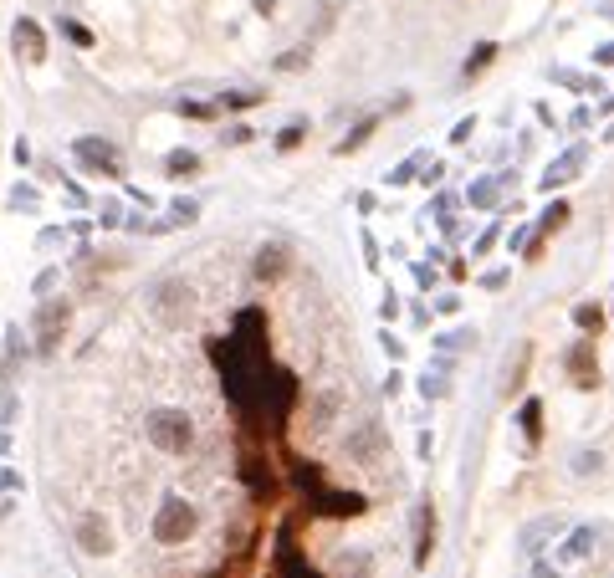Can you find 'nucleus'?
<instances>
[{"mask_svg": "<svg viewBox=\"0 0 614 578\" xmlns=\"http://www.w3.org/2000/svg\"><path fill=\"white\" fill-rule=\"evenodd\" d=\"M144 440L164 456H185L195 446V420L185 410H174V405H159V410L144 415Z\"/></svg>", "mask_w": 614, "mask_h": 578, "instance_id": "nucleus-1", "label": "nucleus"}, {"mask_svg": "<svg viewBox=\"0 0 614 578\" xmlns=\"http://www.w3.org/2000/svg\"><path fill=\"white\" fill-rule=\"evenodd\" d=\"M149 313H154L159 328L180 333V328L190 323V313H195V287H190L185 277H159L154 292H149Z\"/></svg>", "mask_w": 614, "mask_h": 578, "instance_id": "nucleus-2", "label": "nucleus"}, {"mask_svg": "<svg viewBox=\"0 0 614 578\" xmlns=\"http://www.w3.org/2000/svg\"><path fill=\"white\" fill-rule=\"evenodd\" d=\"M195 532H200V507L169 492V497L159 502V512H154V543H159V548H180V543L195 538Z\"/></svg>", "mask_w": 614, "mask_h": 578, "instance_id": "nucleus-3", "label": "nucleus"}, {"mask_svg": "<svg viewBox=\"0 0 614 578\" xmlns=\"http://www.w3.org/2000/svg\"><path fill=\"white\" fill-rule=\"evenodd\" d=\"M67 328H72V302H67V297H47V302L36 307L31 338H36V353H41V359H52V353L62 348Z\"/></svg>", "mask_w": 614, "mask_h": 578, "instance_id": "nucleus-4", "label": "nucleus"}, {"mask_svg": "<svg viewBox=\"0 0 614 578\" xmlns=\"http://www.w3.org/2000/svg\"><path fill=\"white\" fill-rule=\"evenodd\" d=\"M72 154H77V164H82L87 174H108V180H118V174H123L118 144H113V139H98V133H82V139L72 144Z\"/></svg>", "mask_w": 614, "mask_h": 578, "instance_id": "nucleus-5", "label": "nucleus"}, {"mask_svg": "<svg viewBox=\"0 0 614 578\" xmlns=\"http://www.w3.org/2000/svg\"><path fill=\"white\" fill-rule=\"evenodd\" d=\"M11 52H16L26 67H41V62H47V31H41V21L21 16V21L11 26Z\"/></svg>", "mask_w": 614, "mask_h": 578, "instance_id": "nucleus-6", "label": "nucleus"}, {"mask_svg": "<svg viewBox=\"0 0 614 578\" xmlns=\"http://www.w3.org/2000/svg\"><path fill=\"white\" fill-rule=\"evenodd\" d=\"M72 538H77V548H82L87 558L113 553V527H108L98 512H82V517H77V527H72Z\"/></svg>", "mask_w": 614, "mask_h": 578, "instance_id": "nucleus-7", "label": "nucleus"}, {"mask_svg": "<svg viewBox=\"0 0 614 578\" xmlns=\"http://www.w3.org/2000/svg\"><path fill=\"white\" fill-rule=\"evenodd\" d=\"M563 369H568V379H574V389H599V353H594V338H584V343L568 348Z\"/></svg>", "mask_w": 614, "mask_h": 578, "instance_id": "nucleus-8", "label": "nucleus"}, {"mask_svg": "<svg viewBox=\"0 0 614 578\" xmlns=\"http://www.w3.org/2000/svg\"><path fill=\"white\" fill-rule=\"evenodd\" d=\"M251 272H256V282H277V277H287V272H292V246H287V241H267V246H256Z\"/></svg>", "mask_w": 614, "mask_h": 578, "instance_id": "nucleus-9", "label": "nucleus"}, {"mask_svg": "<svg viewBox=\"0 0 614 578\" xmlns=\"http://www.w3.org/2000/svg\"><path fill=\"white\" fill-rule=\"evenodd\" d=\"M584 164H589V149H584V144H574L568 154H558V159L543 169V190H563V185H574L579 174H584Z\"/></svg>", "mask_w": 614, "mask_h": 578, "instance_id": "nucleus-10", "label": "nucleus"}, {"mask_svg": "<svg viewBox=\"0 0 614 578\" xmlns=\"http://www.w3.org/2000/svg\"><path fill=\"white\" fill-rule=\"evenodd\" d=\"M313 512H323V517H359L364 512V497L359 492H333V486H313Z\"/></svg>", "mask_w": 614, "mask_h": 578, "instance_id": "nucleus-11", "label": "nucleus"}, {"mask_svg": "<svg viewBox=\"0 0 614 578\" xmlns=\"http://www.w3.org/2000/svg\"><path fill=\"white\" fill-rule=\"evenodd\" d=\"M594 553V527H574V532H568V538H563V548H558V568H579L584 558Z\"/></svg>", "mask_w": 614, "mask_h": 578, "instance_id": "nucleus-12", "label": "nucleus"}, {"mask_svg": "<svg viewBox=\"0 0 614 578\" xmlns=\"http://www.w3.org/2000/svg\"><path fill=\"white\" fill-rule=\"evenodd\" d=\"M430 553H435V512L425 502L415 517V568H430Z\"/></svg>", "mask_w": 614, "mask_h": 578, "instance_id": "nucleus-13", "label": "nucleus"}, {"mask_svg": "<svg viewBox=\"0 0 614 578\" xmlns=\"http://www.w3.org/2000/svg\"><path fill=\"white\" fill-rule=\"evenodd\" d=\"M348 451H354L364 466H374L379 451H384V430H379V425H364L359 435H348Z\"/></svg>", "mask_w": 614, "mask_h": 578, "instance_id": "nucleus-14", "label": "nucleus"}, {"mask_svg": "<svg viewBox=\"0 0 614 578\" xmlns=\"http://www.w3.org/2000/svg\"><path fill=\"white\" fill-rule=\"evenodd\" d=\"M338 578H374V558H369L364 548H348V553L338 558Z\"/></svg>", "mask_w": 614, "mask_h": 578, "instance_id": "nucleus-15", "label": "nucleus"}, {"mask_svg": "<svg viewBox=\"0 0 614 578\" xmlns=\"http://www.w3.org/2000/svg\"><path fill=\"white\" fill-rule=\"evenodd\" d=\"M517 425H522V435H528V446H538V440H543V399H528L522 415H517Z\"/></svg>", "mask_w": 614, "mask_h": 578, "instance_id": "nucleus-16", "label": "nucleus"}, {"mask_svg": "<svg viewBox=\"0 0 614 578\" xmlns=\"http://www.w3.org/2000/svg\"><path fill=\"white\" fill-rule=\"evenodd\" d=\"M528 359H533V343H517V364L507 359V374H502V389L517 394L522 389V374H528Z\"/></svg>", "mask_w": 614, "mask_h": 578, "instance_id": "nucleus-17", "label": "nucleus"}, {"mask_svg": "<svg viewBox=\"0 0 614 578\" xmlns=\"http://www.w3.org/2000/svg\"><path fill=\"white\" fill-rule=\"evenodd\" d=\"M282 578H323V573H318L313 563H307V558L287 543V548H282Z\"/></svg>", "mask_w": 614, "mask_h": 578, "instance_id": "nucleus-18", "label": "nucleus"}, {"mask_svg": "<svg viewBox=\"0 0 614 578\" xmlns=\"http://www.w3.org/2000/svg\"><path fill=\"white\" fill-rule=\"evenodd\" d=\"M164 169H169V180H185V174H200V154H190V149H174V154L164 159Z\"/></svg>", "mask_w": 614, "mask_h": 578, "instance_id": "nucleus-19", "label": "nucleus"}, {"mask_svg": "<svg viewBox=\"0 0 614 578\" xmlns=\"http://www.w3.org/2000/svg\"><path fill=\"white\" fill-rule=\"evenodd\" d=\"M374 128H379V118H374V113H369V118H364V123H359V128H348V139H343V144H338V154H354V149H364V144H369V139H374Z\"/></svg>", "mask_w": 614, "mask_h": 578, "instance_id": "nucleus-20", "label": "nucleus"}, {"mask_svg": "<svg viewBox=\"0 0 614 578\" xmlns=\"http://www.w3.org/2000/svg\"><path fill=\"white\" fill-rule=\"evenodd\" d=\"M492 62H497V47H492V41H481V47L466 57V77H481V72H487Z\"/></svg>", "mask_w": 614, "mask_h": 578, "instance_id": "nucleus-21", "label": "nucleus"}, {"mask_svg": "<svg viewBox=\"0 0 614 578\" xmlns=\"http://www.w3.org/2000/svg\"><path fill=\"white\" fill-rule=\"evenodd\" d=\"M574 323H579V333H599V328H604V313H599L594 302H579V307H574Z\"/></svg>", "mask_w": 614, "mask_h": 578, "instance_id": "nucleus-22", "label": "nucleus"}, {"mask_svg": "<svg viewBox=\"0 0 614 578\" xmlns=\"http://www.w3.org/2000/svg\"><path fill=\"white\" fill-rule=\"evenodd\" d=\"M563 220H568V205H563V200H553V205L543 210V220H538V236H548V231H558V226H563Z\"/></svg>", "mask_w": 614, "mask_h": 578, "instance_id": "nucleus-23", "label": "nucleus"}, {"mask_svg": "<svg viewBox=\"0 0 614 578\" xmlns=\"http://www.w3.org/2000/svg\"><path fill=\"white\" fill-rule=\"evenodd\" d=\"M302 133H307V128H302V123H287V128H282V133H277V149H282V154H292V149H297V144H302Z\"/></svg>", "mask_w": 614, "mask_h": 578, "instance_id": "nucleus-24", "label": "nucleus"}, {"mask_svg": "<svg viewBox=\"0 0 614 578\" xmlns=\"http://www.w3.org/2000/svg\"><path fill=\"white\" fill-rule=\"evenodd\" d=\"M420 394H425V399H446V394H451V384H446L441 374H425V379H420Z\"/></svg>", "mask_w": 614, "mask_h": 578, "instance_id": "nucleus-25", "label": "nucleus"}, {"mask_svg": "<svg viewBox=\"0 0 614 578\" xmlns=\"http://www.w3.org/2000/svg\"><path fill=\"white\" fill-rule=\"evenodd\" d=\"M195 215H200V205H195V200H174V210H169V220H174V226H190Z\"/></svg>", "mask_w": 614, "mask_h": 578, "instance_id": "nucleus-26", "label": "nucleus"}, {"mask_svg": "<svg viewBox=\"0 0 614 578\" xmlns=\"http://www.w3.org/2000/svg\"><path fill=\"white\" fill-rule=\"evenodd\" d=\"M62 36L72 41V47H93V31H87V26H77V21H62Z\"/></svg>", "mask_w": 614, "mask_h": 578, "instance_id": "nucleus-27", "label": "nucleus"}, {"mask_svg": "<svg viewBox=\"0 0 614 578\" xmlns=\"http://www.w3.org/2000/svg\"><path fill=\"white\" fill-rule=\"evenodd\" d=\"M297 67H307V47H292L277 57V72H297Z\"/></svg>", "mask_w": 614, "mask_h": 578, "instance_id": "nucleus-28", "label": "nucleus"}, {"mask_svg": "<svg viewBox=\"0 0 614 578\" xmlns=\"http://www.w3.org/2000/svg\"><path fill=\"white\" fill-rule=\"evenodd\" d=\"M471 205H497V185H492V180L471 185Z\"/></svg>", "mask_w": 614, "mask_h": 578, "instance_id": "nucleus-29", "label": "nucleus"}, {"mask_svg": "<svg viewBox=\"0 0 614 578\" xmlns=\"http://www.w3.org/2000/svg\"><path fill=\"white\" fill-rule=\"evenodd\" d=\"M379 343H384V353H389V364H400V359H405V343H400V338H394L389 328L379 333Z\"/></svg>", "mask_w": 614, "mask_h": 578, "instance_id": "nucleus-30", "label": "nucleus"}, {"mask_svg": "<svg viewBox=\"0 0 614 578\" xmlns=\"http://www.w3.org/2000/svg\"><path fill=\"white\" fill-rule=\"evenodd\" d=\"M11 205H16V210H36V190H31V185H16V190H11Z\"/></svg>", "mask_w": 614, "mask_h": 578, "instance_id": "nucleus-31", "label": "nucleus"}, {"mask_svg": "<svg viewBox=\"0 0 614 578\" xmlns=\"http://www.w3.org/2000/svg\"><path fill=\"white\" fill-rule=\"evenodd\" d=\"M180 113H185V118H215L221 108H215V103H180Z\"/></svg>", "mask_w": 614, "mask_h": 578, "instance_id": "nucleus-32", "label": "nucleus"}, {"mask_svg": "<svg viewBox=\"0 0 614 578\" xmlns=\"http://www.w3.org/2000/svg\"><path fill=\"white\" fill-rule=\"evenodd\" d=\"M589 471H599V451H594V456H589V451L574 456V476H589Z\"/></svg>", "mask_w": 614, "mask_h": 578, "instance_id": "nucleus-33", "label": "nucleus"}, {"mask_svg": "<svg viewBox=\"0 0 614 578\" xmlns=\"http://www.w3.org/2000/svg\"><path fill=\"white\" fill-rule=\"evenodd\" d=\"M379 313H384V323H394V318H400V297L384 292V307H379Z\"/></svg>", "mask_w": 614, "mask_h": 578, "instance_id": "nucleus-34", "label": "nucleus"}, {"mask_svg": "<svg viewBox=\"0 0 614 578\" xmlns=\"http://www.w3.org/2000/svg\"><path fill=\"white\" fill-rule=\"evenodd\" d=\"M415 164H420V159H410V164H400V169H394V180H389V185H410V174H415Z\"/></svg>", "mask_w": 614, "mask_h": 578, "instance_id": "nucleus-35", "label": "nucleus"}, {"mask_svg": "<svg viewBox=\"0 0 614 578\" xmlns=\"http://www.w3.org/2000/svg\"><path fill=\"white\" fill-rule=\"evenodd\" d=\"M52 287H57V272H41V277H36V292H41V297H47Z\"/></svg>", "mask_w": 614, "mask_h": 578, "instance_id": "nucleus-36", "label": "nucleus"}, {"mask_svg": "<svg viewBox=\"0 0 614 578\" xmlns=\"http://www.w3.org/2000/svg\"><path fill=\"white\" fill-rule=\"evenodd\" d=\"M256 11H261V16H267V11H277V0H256Z\"/></svg>", "mask_w": 614, "mask_h": 578, "instance_id": "nucleus-37", "label": "nucleus"}]
</instances>
